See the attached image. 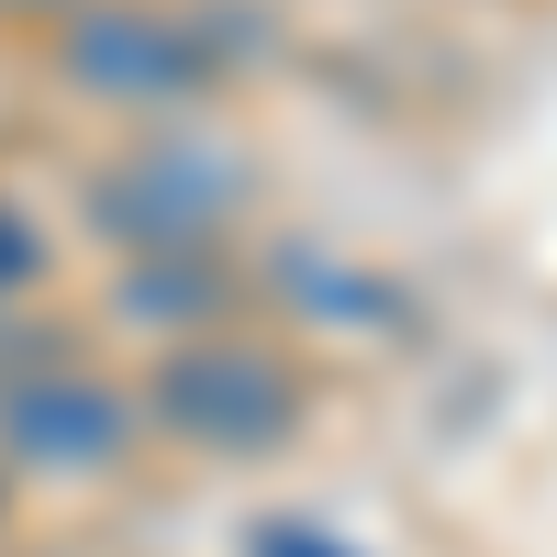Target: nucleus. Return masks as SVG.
I'll return each instance as SVG.
<instances>
[{
  "label": "nucleus",
  "mask_w": 557,
  "mask_h": 557,
  "mask_svg": "<svg viewBox=\"0 0 557 557\" xmlns=\"http://www.w3.org/2000/svg\"><path fill=\"white\" fill-rule=\"evenodd\" d=\"M0 435H12V457H34V469H112L123 435H134V401L112 380H78V368H34V380L0 401Z\"/></svg>",
  "instance_id": "obj_2"
},
{
  "label": "nucleus",
  "mask_w": 557,
  "mask_h": 557,
  "mask_svg": "<svg viewBox=\"0 0 557 557\" xmlns=\"http://www.w3.org/2000/svg\"><path fill=\"white\" fill-rule=\"evenodd\" d=\"M134 246H157V257H190L223 212H235V190H223V168L212 157H146V168H123L112 178V201H101Z\"/></svg>",
  "instance_id": "obj_4"
},
{
  "label": "nucleus",
  "mask_w": 557,
  "mask_h": 557,
  "mask_svg": "<svg viewBox=\"0 0 557 557\" xmlns=\"http://www.w3.org/2000/svg\"><path fill=\"white\" fill-rule=\"evenodd\" d=\"M157 424H178L212 457H257L301 424V380L268 346H178L157 368Z\"/></svg>",
  "instance_id": "obj_1"
},
{
  "label": "nucleus",
  "mask_w": 557,
  "mask_h": 557,
  "mask_svg": "<svg viewBox=\"0 0 557 557\" xmlns=\"http://www.w3.org/2000/svg\"><path fill=\"white\" fill-rule=\"evenodd\" d=\"M67 67L89 89H112V101H190L212 78V45L190 23H168V12H89L67 34Z\"/></svg>",
  "instance_id": "obj_3"
},
{
  "label": "nucleus",
  "mask_w": 557,
  "mask_h": 557,
  "mask_svg": "<svg viewBox=\"0 0 557 557\" xmlns=\"http://www.w3.org/2000/svg\"><path fill=\"white\" fill-rule=\"evenodd\" d=\"M23 268H34V235H23V223H12V212H0V290H12V278H23Z\"/></svg>",
  "instance_id": "obj_6"
},
{
  "label": "nucleus",
  "mask_w": 557,
  "mask_h": 557,
  "mask_svg": "<svg viewBox=\"0 0 557 557\" xmlns=\"http://www.w3.org/2000/svg\"><path fill=\"white\" fill-rule=\"evenodd\" d=\"M246 557H346L335 535H323V524H257V546Z\"/></svg>",
  "instance_id": "obj_5"
}]
</instances>
